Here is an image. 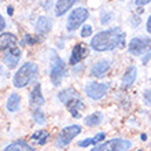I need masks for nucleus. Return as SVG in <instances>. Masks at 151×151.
I'll return each instance as SVG.
<instances>
[{
	"label": "nucleus",
	"mask_w": 151,
	"mask_h": 151,
	"mask_svg": "<svg viewBox=\"0 0 151 151\" xmlns=\"http://www.w3.org/2000/svg\"><path fill=\"white\" fill-rule=\"evenodd\" d=\"M78 147H88V146H98V142L95 140V137H88V139H84L81 142H78Z\"/></svg>",
	"instance_id": "24"
},
{
	"label": "nucleus",
	"mask_w": 151,
	"mask_h": 151,
	"mask_svg": "<svg viewBox=\"0 0 151 151\" xmlns=\"http://www.w3.org/2000/svg\"><path fill=\"white\" fill-rule=\"evenodd\" d=\"M74 98H80V95H78V92L76 91V89H73V88H66V89H63L62 92L58 93V99L65 104L68 103L70 99H74Z\"/></svg>",
	"instance_id": "19"
},
{
	"label": "nucleus",
	"mask_w": 151,
	"mask_h": 151,
	"mask_svg": "<svg viewBox=\"0 0 151 151\" xmlns=\"http://www.w3.org/2000/svg\"><path fill=\"white\" fill-rule=\"evenodd\" d=\"M109 70H110V62L109 60H100V62L95 63L91 68V76L102 78V77H104L107 74Z\"/></svg>",
	"instance_id": "13"
},
{
	"label": "nucleus",
	"mask_w": 151,
	"mask_h": 151,
	"mask_svg": "<svg viewBox=\"0 0 151 151\" xmlns=\"http://www.w3.org/2000/svg\"><path fill=\"white\" fill-rule=\"evenodd\" d=\"M3 151H35V148L25 140H17L8 144Z\"/></svg>",
	"instance_id": "16"
},
{
	"label": "nucleus",
	"mask_w": 151,
	"mask_h": 151,
	"mask_svg": "<svg viewBox=\"0 0 151 151\" xmlns=\"http://www.w3.org/2000/svg\"><path fill=\"white\" fill-rule=\"evenodd\" d=\"M4 28H6V21H4L3 17L0 15V32H1Z\"/></svg>",
	"instance_id": "29"
},
{
	"label": "nucleus",
	"mask_w": 151,
	"mask_h": 151,
	"mask_svg": "<svg viewBox=\"0 0 151 151\" xmlns=\"http://www.w3.org/2000/svg\"><path fill=\"white\" fill-rule=\"evenodd\" d=\"M104 137H106V135H104L103 132H100V133H98V135L95 136V140L98 142V143H100V142H103Z\"/></svg>",
	"instance_id": "28"
},
{
	"label": "nucleus",
	"mask_w": 151,
	"mask_h": 151,
	"mask_svg": "<svg viewBox=\"0 0 151 151\" xmlns=\"http://www.w3.org/2000/svg\"><path fill=\"white\" fill-rule=\"evenodd\" d=\"M17 37L12 33H1L0 35V51H4V50L12 47Z\"/></svg>",
	"instance_id": "18"
},
{
	"label": "nucleus",
	"mask_w": 151,
	"mask_h": 151,
	"mask_svg": "<svg viewBox=\"0 0 151 151\" xmlns=\"http://www.w3.org/2000/svg\"><path fill=\"white\" fill-rule=\"evenodd\" d=\"M66 76V68H65L63 60L60 59L59 56L54 54V60H52V66H51V73H50V78H51V83L58 87L60 85L62 80L65 78Z\"/></svg>",
	"instance_id": "6"
},
{
	"label": "nucleus",
	"mask_w": 151,
	"mask_h": 151,
	"mask_svg": "<svg viewBox=\"0 0 151 151\" xmlns=\"http://www.w3.org/2000/svg\"><path fill=\"white\" fill-rule=\"evenodd\" d=\"M29 103L33 109H39L44 104V98L43 93H41V85L36 84L33 89L30 91V95H29Z\"/></svg>",
	"instance_id": "9"
},
{
	"label": "nucleus",
	"mask_w": 151,
	"mask_h": 151,
	"mask_svg": "<svg viewBox=\"0 0 151 151\" xmlns=\"http://www.w3.org/2000/svg\"><path fill=\"white\" fill-rule=\"evenodd\" d=\"M52 29V21L47 17H40L36 22V30L40 35H45Z\"/></svg>",
	"instance_id": "17"
},
{
	"label": "nucleus",
	"mask_w": 151,
	"mask_h": 151,
	"mask_svg": "<svg viewBox=\"0 0 151 151\" xmlns=\"http://www.w3.org/2000/svg\"><path fill=\"white\" fill-rule=\"evenodd\" d=\"M150 58H151V55H150V54H147V55H146V56H144V58H143V63H144V65L147 63V62H148V59H150Z\"/></svg>",
	"instance_id": "31"
},
{
	"label": "nucleus",
	"mask_w": 151,
	"mask_h": 151,
	"mask_svg": "<svg viewBox=\"0 0 151 151\" xmlns=\"http://www.w3.org/2000/svg\"><path fill=\"white\" fill-rule=\"evenodd\" d=\"M125 44V33L119 28H111L104 32L96 33L91 40V47L98 52L111 51Z\"/></svg>",
	"instance_id": "1"
},
{
	"label": "nucleus",
	"mask_w": 151,
	"mask_h": 151,
	"mask_svg": "<svg viewBox=\"0 0 151 151\" xmlns=\"http://www.w3.org/2000/svg\"><path fill=\"white\" fill-rule=\"evenodd\" d=\"M151 47V39L148 37H133L128 44V51L132 55H142Z\"/></svg>",
	"instance_id": "8"
},
{
	"label": "nucleus",
	"mask_w": 151,
	"mask_h": 151,
	"mask_svg": "<svg viewBox=\"0 0 151 151\" xmlns=\"http://www.w3.org/2000/svg\"><path fill=\"white\" fill-rule=\"evenodd\" d=\"M143 100L147 106H151V89H144L143 92Z\"/></svg>",
	"instance_id": "26"
},
{
	"label": "nucleus",
	"mask_w": 151,
	"mask_h": 151,
	"mask_svg": "<svg viewBox=\"0 0 151 151\" xmlns=\"http://www.w3.org/2000/svg\"><path fill=\"white\" fill-rule=\"evenodd\" d=\"M132 147V142L128 139H121V137H115V139L107 140L103 143L93 146L91 151H129Z\"/></svg>",
	"instance_id": "3"
},
{
	"label": "nucleus",
	"mask_w": 151,
	"mask_h": 151,
	"mask_svg": "<svg viewBox=\"0 0 151 151\" xmlns=\"http://www.w3.org/2000/svg\"><path fill=\"white\" fill-rule=\"evenodd\" d=\"M66 107L70 111V114L74 117V118H81V114H80V110L84 109V103L80 98H74V99H70L66 103Z\"/></svg>",
	"instance_id": "14"
},
{
	"label": "nucleus",
	"mask_w": 151,
	"mask_h": 151,
	"mask_svg": "<svg viewBox=\"0 0 151 151\" xmlns=\"http://www.w3.org/2000/svg\"><path fill=\"white\" fill-rule=\"evenodd\" d=\"M88 17H89V12H88V10L85 7L74 8L68 18V25H66L68 30L69 32H74L76 29H78L88 19Z\"/></svg>",
	"instance_id": "5"
},
{
	"label": "nucleus",
	"mask_w": 151,
	"mask_h": 151,
	"mask_svg": "<svg viewBox=\"0 0 151 151\" xmlns=\"http://www.w3.org/2000/svg\"><path fill=\"white\" fill-rule=\"evenodd\" d=\"M19 102H21V98L18 93H11L10 98L7 99V103H6V107H7L8 111L11 113H15L19 110Z\"/></svg>",
	"instance_id": "20"
},
{
	"label": "nucleus",
	"mask_w": 151,
	"mask_h": 151,
	"mask_svg": "<svg viewBox=\"0 0 151 151\" xmlns=\"http://www.w3.org/2000/svg\"><path fill=\"white\" fill-rule=\"evenodd\" d=\"M136 77H137V69H136V66L128 68L125 74L122 76V80H121V88L122 89L131 88L133 85V83L136 81Z\"/></svg>",
	"instance_id": "12"
},
{
	"label": "nucleus",
	"mask_w": 151,
	"mask_h": 151,
	"mask_svg": "<svg viewBox=\"0 0 151 151\" xmlns=\"http://www.w3.org/2000/svg\"><path fill=\"white\" fill-rule=\"evenodd\" d=\"M77 1H78V0H58V1H56V6H55L56 17H62L65 12L69 11Z\"/></svg>",
	"instance_id": "15"
},
{
	"label": "nucleus",
	"mask_w": 151,
	"mask_h": 151,
	"mask_svg": "<svg viewBox=\"0 0 151 151\" xmlns=\"http://www.w3.org/2000/svg\"><path fill=\"white\" fill-rule=\"evenodd\" d=\"M87 55H88L87 45L85 44H76L72 51V55H70V63L74 66V65L80 63Z\"/></svg>",
	"instance_id": "10"
},
{
	"label": "nucleus",
	"mask_w": 151,
	"mask_h": 151,
	"mask_svg": "<svg viewBox=\"0 0 151 151\" xmlns=\"http://www.w3.org/2000/svg\"><path fill=\"white\" fill-rule=\"evenodd\" d=\"M33 119H35V122L39 124V125H43L45 122V117H44V113L41 109H35V111H33Z\"/></svg>",
	"instance_id": "23"
},
{
	"label": "nucleus",
	"mask_w": 151,
	"mask_h": 151,
	"mask_svg": "<svg viewBox=\"0 0 151 151\" xmlns=\"http://www.w3.org/2000/svg\"><path fill=\"white\" fill-rule=\"evenodd\" d=\"M142 140H147V136L144 135V133H143V135H142Z\"/></svg>",
	"instance_id": "33"
},
{
	"label": "nucleus",
	"mask_w": 151,
	"mask_h": 151,
	"mask_svg": "<svg viewBox=\"0 0 151 151\" xmlns=\"http://www.w3.org/2000/svg\"><path fill=\"white\" fill-rule=\"evenodd\" d=\"M92 35V26L89 25H84L83 28H81V37L85 39V37H89Z\"/></svg>",
	"instance_id": "25"
},
{
	"label": "nucleus",
	"mask_w": 151,
	"mask_h": 151,
	"mask_svg": "<svg viewBox=\"0 0 151 151\" xmlns=\"http://www.w3.org/2000/svg\"><path fill=\"white\" fill-rule=\"evenodd\" d=\"M32 139L36 140L39 144H45L47 143V140L50 139V135H48V132H45L44 129H39V131H36L35 133L32 135Z\"/></svg>",
	"instance_id": "22"
},
{
	"label": "nucleus",
	"mask_w": 151,
	"mask_h": 151,
	"mask_svg": "<svg viewBox=\"0 0 151 151\" xmlns=\"http://www.w3.org/2000/svg\"><path fill=\"white\" fill-rule=\"evenodd\" d=\"M109 83H88L85 85V95L92 100H100L109 92Z\"/></svg>",
	"instance_id": "7"
},
{
	"label": "nucleus",
	"mask_w": 151,
	"mask_h": 151,
	"mask_svg": "<svg viewBox=\"0 0 151 151\" xmlns=\"http://www.w3.org/2000/svg\"><path fill=\"white\" fill-rule=\"evenodd\" d=\"M151 0H135V3L137 7H143V6H146V4H148Z\"/></svg>",
	"instance_id": "27"
},
{
	"label": "nucleus",
	"mask_w": 151,
	"mask_h": 151,
	"mask_svg": "<svg viewBox=\"0 0 151 151\" xmlns=\"http://www.w3.org/2000/svg\"><path fill=\"white\" fill-rule=\"evenodd\" d=\"M19 59H21V50L19 48H11V50L4 55L3 62H4V65H6L7 68L14 69L17 65H18Z\"/></svg>",
	"instance_id": "11"
},
{
	"label": "nucleus",
	"mask_w": 151,
	"mask_h": 151,
	"mask_svg": "<svg viewBox=\"0 0 151 151\" xmlns=\"http://www.w3.org/2000/svg\"><path fill=\"white\" fill-rule=\"evenodd\" d=\"M36 74H37V66L33 62H26L14 74L12 84H14L15 88H24L32 81Z\"/></svg>",
	"instance_id": "2"
},
{
	"label": "nucleus",
	"mask_w": 151,
	"mask_h": 151,
	"mask_svg": "<svg viewBox=\"0 0 151 151\" xmlns=\"http://www.w3.org/2000/svg\"><path fill=\"white\" fill-rule=\"evenodd\" d=\"M147 32L151 35V15L148 17V19H147Z\"/></svg>",
	"instance_id": "30"
},
{
	"label": "nucleus",
	"mask_w": 151,
	"mask_h": 151,
	"mask_svg": "<svg viewBox=\"0 0 151 151\" xmlns=\"http://www.w3.org/2000/svg\"><path fill=\"white\" fill-rule=\"evenodd\" d=\"M81 133V127L80 125H69V127H65L62 131L59 132V135L55 140V146L59 148L66 147L68 144H70L73 139L76 136H78Z\"/></svg>",
	"instance_id": "4"
},
{
	"label": "nucleus",
	"mask_w": 151,
	"mask_h": 151,
	"mask_svg": "<svg viewBox=\"0 0 151 151\" xmlns=\"http://www.w3.org/2000/svg\"><path fill=\"white\" fill-rule=\"evenodd\" d=\"M102 119H103V114L100 111H96V113H92V114L87 115L84 118V124L87 127H96V125H99L102 122Z\"/></svg>",
	"instance_id": "21"
},
{
	"label": "nucleus",
	"mask_w": 151,
	"mask_h": 151,
	"mask_svg": "<svg viewBox=\"0 0 151 151\" xmlns=\"http://www.w3.org/2000/svg\"><path fill=\"white\" fill-rule=\"evenodd\" d=\"M12 12H14V11H12V7H8V14H10V15H12Z\"/></svg>",
	"instance_id": "32"
}]
</instances>
